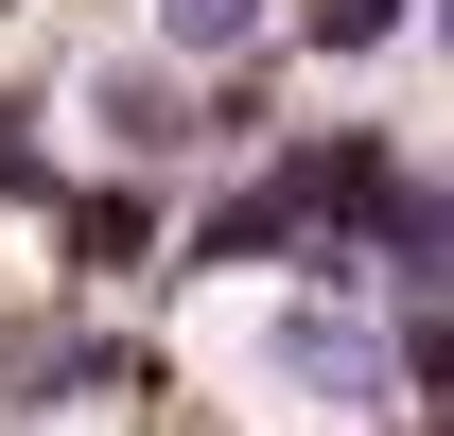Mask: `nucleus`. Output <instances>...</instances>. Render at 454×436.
<instances>
[{
    "instance_id": "nucleus-3",
    "label": "nucleus",
    "mask_w": 454,
    "mask_h": 436,
    "mask_svg": "<svg viewBox=\"0 0 454 436\" xmlns=\"http://www.w3.org/2000/svg\"><path fill=\"white\" fill-rule=\"evenodd\" d=\"M158 35H175V53H262V0H175Z\"/></svg>"
},
{
    "instance_id": "nucleus-5",
    "label": "nucleus",
    "mask_w": 454,
    "mask_h": 436,
    "mask_svg": "<svg viewBox=\"0 0 454 436\" xmlns=\"http://www.w3.org/2000/svg\"><path fill=\"white\" fill-rule=\"evenodd\" d=\"M437 53H454V0H437Z\"/></svg>"
},
{
    "instance_id": "nucleus-2",
    "label": "nucleus",
    "mask_w": 454,
    "mask_h": 436,
    "mask_svg": "<svg viewBox=\"0 0 454 436\" xmlns=\"http://www.w3.org/2000/svg\"><path fill=\"white\" fill-rule=\"evenodd\" d=\"M402 384H454V279H402Z\"/></svg>"
},
{
    "instance_id": "nucleus-4",
    "label": "nucleus",
    "mask_w": 454,
    "mask_h": 436,
    "mask_svg": "<svg viewBox=\"0 0 454 436\" xmlns=\"http://www.w3.org/2000/svg\"><path fill=\"white\" fill-rule=\"evenodd\" d=\"M402 18H419V0H315V53H385Z\"/></svg>"
},
{
    "instance_id": "nucleus-1",
    "label": "nucleus",
    "mask_w": 454,
    "mask_h": 436,
    "mask_svg": "<svg viewBox=\"0 0 454 436\" xmlns=\"http://www.w3.org/2000/svg\"><path fill=\"white\" fill-rule=\"evenodd\" d=\"M262 367L315 384V401H385V384H402V331H367V315H280V331H262Z\"/></svg>"
}]
</instances>
